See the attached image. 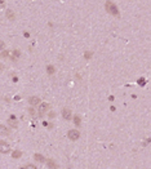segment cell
<instances>
[{
    "mask_svg": "<svg viewBox=\"0 0 151 169\" xmlns=\"http://www.w3.org/2000/svg\"><path fill=\"white\" fill-rule=\"evenodd\" d=\"M105 6H106V10L112 16H115V17H119V9H118V6L115 3H112V1H106V4H105Z\"/></svg>",
    "mask_w": 151,
    "mask_h": 169,
    "instance_id": "1",
    "label": "cell"
},
{
    "mask_svg": "<svg viewBox=\"0 0 151 169\" xmlns=\"http://www.w3.org/2000/svg\"><path fill=\"white\" fill-rule=\"evenodd\" d=\"M67 137H69V139H71V141H78L80 138V132L78 129H70L67 132Z\"/></svg>",
    "mask_w": 151,
    "mask_h": 169,
    "instance_id": "2",
    "label": "cell"
},
{
    "mask_svg": "<svg viewBox=\"0 0 151 169\" xmlns=\"http://www.w3.org/2000/svg\"><path fill=\"white\" fill-rule=\"evenodd\" d=\"M49 107H51V105L47 103V102H40L39 107H38V114H39V115L45 114V112L49 110Z\"/></svg>",
    "mask_w": 151,
    "mask_h": 169,
    "instance_id": "3",
    "label": "cell"
},
{
    "mask_svg": "<svg viewBox=\"0 0 151 169\" xmlns=\"http://www.w3.org/2000/svg\"><path fill=\"white\" fill-rule=\"evenodd\" d=\"M10 151V146L5 141H0V152L1 154H8Z\"/></svg>",
    "mask_w": 151,
    "mask_h": 169,
    "instance_id": "4",
    "label": "cell"
},
{
    "mask_svg": "<svg viewBox=\"0 0 151 169\" xmlns=\"http://www.w3.org/2000/svg\"><path fill=\"white\" fill-rule=\"evenodd\" d=\"M62 118L65 119V120H71L72 119V112L70 108L67 107H65V108H62Z\"/></svg>",
    "mask_w": 151,
    "mask_h": 169,
    "instance_id": "5",
    "label": "cell"
},
{
    "mask_svg": "<svg viewBox=\"0 0 151 169\" xmlns=\"http://www.w3.org/2000/svg\"><path fill=\"white\" fill-rule=\"evenodd\" d=\"M8 126H10V128H13V129H16V128H18V121H17V119H16V116H10V118L8 119Z\"/></svg>",
    "mask_w": 151,
    "mask_h": 169,
    "instance_id": "6",
    "label": "cell"
},
{
    "mask_svg": "<svg viewBox=\"0 0 151 169\" xmlns=\"http://www.w3.org/2000/svg\"><path fill=\"white\" fill-rule=\"evenodd\" d=\"M29 103L31 106H39L40 105V97H36V96H33L29 100Z\"/></svg>",
    "mask_w": 151,
    "mask_h": 169,
    "instance_id": "7",
    "label": "cell"
},
{
    "mask_svg": "<svg viewBox=\"0 0 151 169\" xmlns=\"http://www.w3.org/2000/svg\"><path fill=\"white\" fill-rule=\"evenodd\" d=\"M9 133H10V131L8 126L4 124H0V136H8Z\"/></svg>",
    "mask_w": 151,
    "mask_h": 169,
    "instance_id": "8",
    "label": "cell"
},
{
    "mask_svg": "<svg viewBox=\"0 0 151 169\" xmlns=\"http://www.w3.org/2000/svg\"><path fill=\"white\" fill-rule=\"evenodd\" d=\"M34 159H35V161H39V163H45V157L41 154H35Z\"/></svg>",
    "mask_w": 151,
    "mask_h": 169,
    "instance_id": "9",
    "label": "cell"
},
{
    "mask_svg": "<svg viewBox=\"0 0 151 169\" xmlns=\"http://www.w3.org/2000/svg\"><path fill=\"white\" fill-rule=\"evenodd\" d=\"M47 72L49 74V75H53V74L56 72V69H54V66H52V65L47 66Z\"/></svg>",
    "mask_w": 151,
    "mask_h": 169,
    "instance_id": "10",
    "label": "cell"
},
{
    "mask_svg": "<svg viewBox=\"0 0 151 169\" xmlns=\"http://www.w3.org/2000/svg\"><path fill=\"white\" fill-rule=\"evenodd\" d=\"M21 155H22V152L18 151V150H16L12 154V157H13V159H18V157H21Z\"/></svg>",
    "mask_w": 151,
    "mask_h": 169,
    "instance_id": "11",
    "label": "cell"
},
{
    "mask_svg": "<svg viewBox=\"0 0 151 169\" xmlns=\"http://www.w3.org/2000/svg\"><path fill=\"white\" fill-rule=\"evenodd\" d=\"M47 164H48V167H51V168H53V169H57V164H56L53 160L49 159V160L47 161Z\"/></svg>",
    "mask_w": 151,
    "mask_h": 169,
    "instance_id": "12",
    "label": "cell"
},
{
    "mask_svg": "<svg viewBox=\"0 0 151 169\" xmlns=\"http://www.w3.org/2000/svg\"><path fill=\"white\" fill-rule=\"evenodd\" d=\"M7 17L10 18V20H14V14H13L12 10H8V12H7Z\"/></svg>",
    "mask_w": 151,
    "mask_h": 169,
    "instance_id": "13",
    "label": "cell"
},
{
    "mask_svg": "<svg viewBox=\"0 0 151 169\" xmlns=\"http://www.w3.org/2000/svg\"><path fill=\"white\" fill-rule=\"evenodd\" d=\"M74 121H75L76 125H80V116H74Z\"/></svg>",
    "mask_w": 151,
    "mask_h": 169,
    "instance_id": "14",
    "label": "cell"
},
{
    "mask_svg": "<svg viewBox=\"0 0 151 169\" xmlns=\"http://www.w3.org/2000/svg\"><path fill=\"white\" fill-rule=\"evenodd\" d=\"M25 168H26V169H38V168L35 167L34 164H27V165H26V167H25Z\"/></svg>",
    "mask_w": 151,
    "mask_h": 169,
    "instance_id": "15",
    "label": "cell"
},
{
    "mask_svg": "<svg viewBox=\"0 0 151 169\" xmlns=\"http://www.w3.org/2000/svg\"><path fill=\"white\" fill-rule=\"evenodd\" d=\"M4 48H5V43L3 40H0V51H3Z\"/></svg>",
    "mask_w": 151,
    "mask_h": 169,
    "instance_id": "16",
    "label": "cell"
},
{
    "mask_svg": "<svg viewBox=\"0 0 151 169\" xmlns=\"http://www.w3.org/2000/svg\"><path fill=\"white\" fill-rule=\"evenodd\" d=\"M1 57H9V52H3V53H1Z\"/></svg>",
    "mask_w": 151,
    "mask_h": 169,
    "instance_id": "17",
    "label": "cell"
},
{
    "mask_svg": "<svg viewBox=\"0 0 151 169\" xmlns=\"http://www.w3.org/2000/svg\"><path fill=\"white\" fill-rule=\"evenodd\" d=\"M90 57H92V53H89V52H85V58L89 59Z\"/></svg>",
    "mask_w": 151,
    "mask_h": 169,
    "instance_id": "18",
    "label": "cell"
},
{
    "mask_svg": "<svg viewBox=\"0 0 151 169\" xmlns=\"http://www.w3.org/2000/svg\"><path fill=\"white\" fill-rule=\"evenodd\" d=\"M14 56H16V58H18L20 57V51H14Z\"/></svg>",
    "mask_w": 151,
    "mask_h": 169,
    "instance_id": "19",
    "label": "cell"
},
{
    "mask_svg": "<svg viewBox=\"0 0 151 169\" xmlns=\"http://www.w3.org/2000/svg\"><path fill=\"white\" fill-rule=\"evenodd\" d=\"M1 70H3V65H0V71H1Z\"/></svg>",
    "mask_w": 151,
    "mask_h": 169,
    "instance_id": "20",
    "label": "cell"
},
{
    "mask_svg": "<svg viewBox=\"0 0 151 169\" xmlns=\"http://www.w3.org/2000/svg\"><path fill=\"white\" fill-rule=\"evenodd\" d=\"M20 169H26V168H25V167H22V168H20Z\"/></svg>",
    "mask_w": 151,
    "mask_h": 169,
    "instance_id": "21",
    "label": "cell"
},
{
    "mask_svg": "<svg viewBox=\"0 0 151 169\" xmlns=\"http://www.w3.org/2000/svg\"><path fill=\"white\" fill-rule=\"evenodd\" d=\"M0 58H1V54H0Z\"/></svg>",
    "mask_w": 151,
    "mask_h": 169,
    "instance_id": "22",
    "label": "cell"
}]
</instances>
